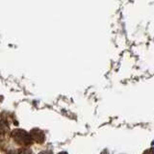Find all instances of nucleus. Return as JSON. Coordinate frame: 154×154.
Returning <instances> with one entry per match:
<instances>
[{"instance_id": "2", "label": "nucleus", "mask_w": 154, "mask_h": 154, "mask_svg": "<svg viewBox=\"0 0 154 154\" xmlns=\"http://www.w3.org/2000/svg\"><path fill=\"white\" fill-rule=\"evenodd\" d=\"M30 136H31L33 141L38 143H42L43 142H45V133H43L42 130L38 129V128L32 129L31 132H30Z\"/></svg>"}, {"instance_id": "1", "label": "nucleus", "mask_w": 154, "mask_h": 154, "mask_svg": "<svg viewBox=\"0 0 154 154\" xmlns=\"http://www.w3.org/2000/svg\"><path fill=\"white\" fill-rule=\"evenodd\" d=\"M12 137L18 144H23V146H29L32 143V138L30 134L21 129H16L12 133Z\"/></svg>"}, {"instance_id": "3", "label": "nucleus", "mask_w": 154, "mask_h": 154, "mask_svg": "<svg viewBox=\"0 0 154 154\" xmlns=\"http://www.w3.org/2000/svg\"><path fill=\"white\" fill-rule=\"evenodd\" d=\"M143 154H154V147H151V148L147 149V150L144 151Z\"/></svg>"}, {"instance_id": "5", "label": "nucleus", "mask_w": 154, "mask_h": 154, "mask_svg": "<svg viewBox=\"0 0 154 154\" xmlns=\"http://www.w3.org/2000/svg\"><path fill=\"white\" fill-rule=\"evenodd\" d=\"M59 154H67L66 152H64V151H63V152H60Z\"/></svg>"}, {"instance_id": "4", "label": "nucleus", "mask_w": 154, "mask_h": 154, "mask_svg": "<svg viewBox=\"0 0 154 154\" xmlns=\"http://www.w3.org/2000/svg\"><path fill=\"white\" fill-rule=\"evenodd\" d=\"M38 154H53V152L50 151V150H43V151L40 152Z\"/></svg>"}]
</instances>
